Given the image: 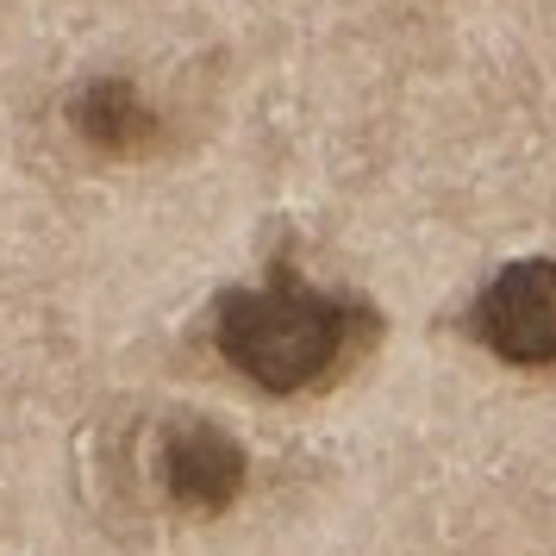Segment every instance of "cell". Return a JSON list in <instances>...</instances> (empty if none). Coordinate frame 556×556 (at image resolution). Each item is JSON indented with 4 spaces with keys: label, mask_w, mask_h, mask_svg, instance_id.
Instances as JSON below:
<instances>
[{
    "label": "cell",
    "mask_w": 556,
    "mask_h": 556,
    "mask_svg": "<svg viewBox=\"0 0 556 556\" xmlns=\"http://www.w3.org/2000/svg\"><path fill=\"white\" fill-rule=\"evenodd\" d=\"M376 331V313L356 294H331L306 281L288 256L269 263L256 288L219 294L213 313V351L263 394H313L351 363Z\"/></svg>",
    "instance_id": "1"
},
{
    "label": "cell",
    "mask_w": 556,
    "mask_h": 556,
    "mask_svg": "<svg viewBox=\"0 0 556 556\" xmlns=\"http://www.w3.org/2000/svg\"><path fill=\"white\" fill-rule=\"evenodd\" d=\"M63 119H70L81 151L113 156V163H138V156H151L163 144V106L144 88H131L126 76L81 81L70 106H63Z\"/></svg>",
    "instance_id": "4"
},
{
    "label": "cell",
    "mask_w": 556,
    "mask_h": 556,
    "mask_svg": "<svg viewBox=\"0 0 556 556\" xmlns=\"http://www.w3.org/2000/svg\"><path fill=\"white\" fill-rule=\"evenodd\" d=\"M156 481H163V501L176 513H194V519H219L244 501L251 488V456L231 438L226 426L213 419H194L181 413L156 431Z\"/></svg>",
    "instance_id": "3"
},
{
    "label": "cell",
    "mask_w": 556,
    "mask_h": 556,
    "mask_svg": "<svg viewBox=\"0 0 556 556\" xmlns=\"http://www.w3.org/2000/svg\"><path fill=\"white\" fill-rule=\"evenodd\" d=\"M469 331L506 369H556V256H519L469 306Z\"/></svg>",
    "instance_id": "2"
}]
</instances>
